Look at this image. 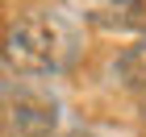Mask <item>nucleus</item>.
I'll return each mask as SVG.
<instances>
[{
    "label": "nucleus",
    "instance_id": "1",
    "mask_svg": "<svg viewBox=\"0 0 146 137\" xmlns=\"http://www.w3.org/2000/svg\"><path fill=\"white\" fill-rule=\"evenodd\" d=\"M79 50L75 25L54 9H17L0 29V54L13 75L25 79H50L71 67Z\"/></svg>",
    "mask_w": 146,
    "mask_h": 137
},
{
    "label": "nucleus",
    "instance_id": "2",
    "mask_svg": "<svg viewBox=\"0 0 146 137\" xmlns=\"http://www.w3.org/2000/svg\"><path fill=\"white\" fill-rule=\"evenodd\" d=\"M9 112H4V129L13 137H54L58 129V104L54 96L29 87V83H13V91L4 96Z\"/></svg>",
    "mask_w": 146,
    "mask_h": 137
},
{
    "label": "nucleus",
    "instance_id": "3",
    "mask_svg": "<svg viewBox=\"0 0 146 137\" xmlns=\"http://www.w3.org/2000/svg\"><path fill=\"white\" fill-rule=\"evenodd\" d=\"M79 17L100 33L125 37L146 29V0H75Z\"/></svg>",
    "mask_w": 146,
    "mask_h": 137
},
{
    "label": "nucleus",
    "instance_id": "4",
    "mask_svg": "<svg viewBox=\"0 0 146 137\" xmlns=\"http://www.w3.org/2000/svg\"><path fill=\"white\" fill-rule=\"evenodd\" d=\"M109 79L129 96H146V29L134 33V42L109 62Z\"/></svg>",
    "mask_w": 146,
    "mask_h": 137
},
{
    "label": "nucleus",
    "instance_id": "5",
    "mask_svg": "<svg viewBox=\"0 0 146 137\" xmlns=\"http://www.w3.org/2000/svg\"><path fill=\"white\" fill-rule=\"evenodd\" d=\"M9 91H13V67L4 62V54H0V100H4Z\"/></svg>",
    "mask_w": 146,
    "mask_h": 137
},
{
    "label": "nucleus",
    "instance_id": "6",
    "mask_svg": "<svg viewBox=\"0 0 146 137\" xmlns=\"http://www.w3.org/2000/svg\"><path fill=\"white\" fill-rule=\"evenodd\" d=\"M138 116H142V125H146V96H138Z\"/></svg>",
    "mask_w": 146,
    "mask_h": 137
},
{
    "label": "nucleus",
    "instance_id": "7",
    "mask_svg": "<svg viewBox=\"0 0 146 137\" xmlns=\"http://www.w3.org/2000/svg\"><path fill=\"white\" fill-rule=\"evenodd\" d=\"M0 137H4V125H0Z\"/></svg>",
    "mask_w": 146,
    "mask_h": 137
}]
</instances>
